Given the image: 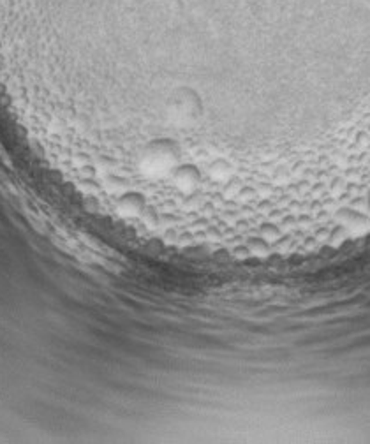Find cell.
<instances>
[{"instance_id":"1","label":"cell","mask_w":370,"mask_h":444,"mask_svg":"<svg viewBox=\"0 0 370 444\" xmlns=\"http://www.w3.org/2000/svg\"><path fill=\"white\" fill-rule=\"evenodd\" d=\"M205 116V102L194 88L178 85L168 93L164 102V120L175 131H191Z\"/></svg>"},{"instance_id":"2","label":"cell","mask_w":370,"mask_h":444,"mask_svg":"<svg viewBox=\"0 0 370 444\" xmlns=\"http://www.w3.org/2000/svg\"><path fill=\"white\" fill-rule=\"evenodd\" d=\"M335 220L341 226H344L351 236H363L370 231V217H367L363 212L356 208H341L335 212Z\"/></svg>"},{"instance_id":"3","label":"cell","mask_w":370,"mask_h":444,"mask_svg":"<svg viewBox=\"0 0 370 444\" xmlns=\"http://www.w3.org/2000/svg\"><path fill=\"white\" fill-rule=\"evenodd\" d=\"M245 249L249 252L251 258H258V259H265L270 256L272 252V245L270 242L263 240L261 236H254V238H249V242L245 243Z\"/></svg>"},{"instance_id":"4","label":"cell","mask_w":370,"mask_h":444,"mask_svg":"<svg viewBox=\"0 0 370 444\" xmlns=\"http://www.w3.org/2000/svg\"><path fill=\"white\" fill-rule=\"evenodd\" d=\"M349 236H351V235H349V231L344 228V226H337V228L330 233L328 240H330V243H332L333 247H341L342 243L349 238Z\"/></svg>"},{"instance_id":"5","label":"cell","mask_w":370,"mask_h":444,"mask_svg":"<svg viewBox=\"0 0 370 444\" xmlns=\"http://www.w3.org/2000/svg\"><path fill=\"white\" fill-rule=\"evenodd\" d=\"M279 228L273 224H263L261 229H259V236H261L263 240H266V242H272V240H277L279 238Z\"/></svg>"},{"instance_id":"6","label":"cell","mask_w":370,"mask_h":444,"mask_svg":"<svg viewBox=\"0 0 370 444\" xmlns=\"http://www.w3.org/2000/svg\"><path fill=\"white\" fill-rule=\"evenodd\" d=\"M365 201H367V210H369V212H370V190H369V194H367Z\"/></svg>"}]
</instances>
